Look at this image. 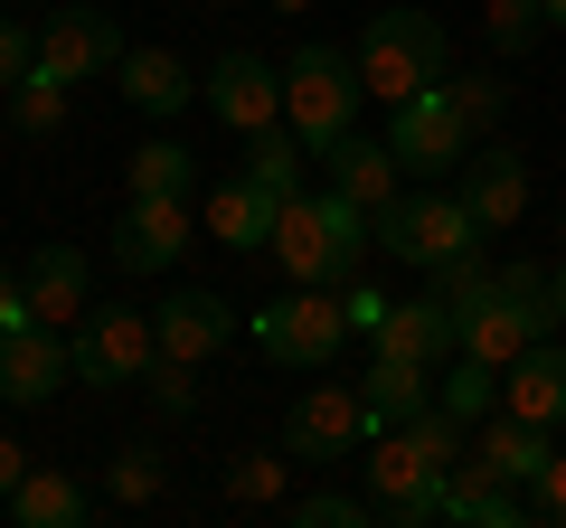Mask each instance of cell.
Masks as SVG:
<instances>
[{"label": "cell", "instance_id": "obj_1", "mask_svg": "<svg viewBox=\"0 0 566 528\" xmlns=\"http://www.w3.org/2000/svg\"><path fill=\"white\" fill-rule=\"evenodd\" d=\"M368 245H378V226H368L359 199H340V189H293V199L274 208V264L293 274V284H331L340 293L349 274L368 264Z\"/></svg>", "mask_w": 566, "mask_h": 528}, {"label": "cell", "instance_id": "obj_2", "mask_svg": "<svg viewBox=\"0 0 566 528\" xmlns=\"http://www.w3.org/2000/svg\"><path fill=\"white\" fill-rule=\"evenodd\" d=\"M444 66H453V39H444L434 10H378L359 29V76H368L378 104H406L424 85H444Z\"/></svg>", "mask_w": 566, "mask_h": 528}, {"label": "cell", "instance_id": "obj_3", "mask_svg": "<svg viewBox=\"0 0 566 528\" xmlns=\"http://www.w3.org/2000/svg\"><path fill=\"white\" fill-rule=\"evenodd\" d=\"M359 95H368V76H359V57H340L331 39H312L303 57L283 66V123L312 142V161H322L331 142H340L349 123H359Z\"/></svg>", "mask_w": 566, "mask_h": 528}, {"label": "cell", "instance_id": "obj_4", "mask_svg": "<svg viewBox=\"0 0 566 528\" xmlns=\"http://www.w3.org/2000/svg\"><path fill=\"white\" fill-rule=\"evenodd\" d=\"M368 226H378V245H387L397 264H424V274H434L444 255H463V245H482L463 189H416V199H387Z\"/></svg>", "mask_w": 566, "mask_h": 528}, {"label": "cell", "instance_id": "obj_5", "mask_svg": "<svg viewBox=\"0 0 566 528\" xmlns=\"http://www.w3.org/2000/svg\"><path fill=\"white\" fill-rule=\"evenodd\" d=\"M387 151H397L416 180L463 170V161H472V123H463V104H453V85H424V95L387 104Z\"/></svg>", "mask_w": 566, "mask_h": 528}, {"label": "cell", "instance_id": "obj_6", "mask_svg": "<svg viewBox=\"0 0 566 528\" xmlns=\"http://www.w3.org/2000/svg\"><path fill=\"white\" fill-rule=\"evenodd\" d=\"M66 349H76V378L133 387V378H151V359H161V330H151L142 303H95L76 330H66Z\"/></svg>", "mask_w": 566, "mask_h": 528}, {"label": "cell", "instance_id": "obj_7", "mask_svg": "<svg viewBox=\"0 0 566 528\" xmlns=\"http://www.w3.org/2000/svg\"><path fill=\"white\" fill-rule=\"evenodd\" d=\"M340 340H349V311L331 303V284H303V293H283V303L255 311V349L274 368H331Z\"/></svg>", "mask_w": 566, "mask_h": 528}, {"label": "cell", "instance_id": "obj_8", "mask_svg": "<svg viewBox=\"0 0 566 528\" xmlns=\"http://www.w3.org/2000/svg\"><path fill=\"white\" fill-rule=\"evenodd\" d=\"M359 490H368V509H378V519H397V528L444 519V463H424V453L406 444L397 425H387V434H378V453L359 463Z\"/></svg>", "mask_w": 566, "mask_h": 528}, {"label": "cell", "instance_id": "obj_9", "mask_svg": "<svg viewBox=\"0 0 566 528\" xmlns=\"http://www.w3.org/2000/svg\"><path fill=\"white\" fill-rule=\"evenodd\" d=\"M368 434H378L368 387H303L293 415H283V453H293V463H340V453H359Z\"/></svg>", "mask_w": 566, "mask_h": 528}, {"label": "cell", "instance_id": "obj_10", "mask_svg": "<svg viewBox=\"0 0 566 528\" xmlns=\"http://www.w3.org/2000/svg\"><path fill=\"white\" fill-rule=\"evenodd\" d=\"M66 378H76L66 330H48V321H10L0 330V397H10V406H48Z\"/></svg>", "mask_w": 566, "mask_h": 528}, {"label": "cell", "instance_id": "obj_11", "mask_svg": "<svg viewBox=\"0 0 566 528\" xmlns=\"http://www.w3.org/2000/svg\"><path fill=\"white\" fill-rule=\"evenodd\" d=\"M208 114L227 123V133H264V123H283V76L255 57V47H227L218 66H208Z\"/></svg>", "mask_w": 566, "mask_h": 528}, {"label": "cell", "instance_id": "obj_12", "mask_svg": "<svg viewBox=\"0 0 566 528\" xmlns=\"http://www.w3.org/2000/svg\"><path fill=\"white\" fill-rule=\"evenodd\" d=\"M39 66H48V76H66V85L114 76V66H123V29H114V10H57V20L39 29Z\"/></svg>", "mask_w": 566, "mask_h": 528}, {"label": "cell", "instance_id": "obj_13", "mask_svg": "<svg viewBox=\"0 0 566 528\" xmlns=\"http://www.w3.org/2000/svg\"><path fill=\"white\" fill-rule=\"evenodd\" d=\"M151 330H161V359H218L227 340H237V303L227 293H208V284H180L170 303H151Z\"/></svg>", "mask_w": 566, "mask_h": 528}, {"label": "cell", "instance_id": "obj_14", "mask_svg": "<svg viewBox=\"0 0 566 528\" xmlns=\"http://www.w3.org/2000/svg\"><path fill=\"white\" fill-rule=\"evenodd\" d=\"M20 293H29V321H48V330H76L85 311H95V284H85L76 245H39V255L20 264Z\"/></svg>", "mask_w": 566, "mask_h": 528}, {"label": "cell", "instance_id": "obj_15", "mask_svg": "<svg viewBox=\"0 0 566 528\" xmlns=\"http://www.w3.org/2000/svg\"><path fill=\"white\" fill-rule=\"evenodd\" d=\"M189 255V208L180 199H133L114 226V264L123 274H170Z\"/></svg>", "mask_w": 566, "mask_h": 528}, {"label": "cell", "instance_id": "obj_16", "mask_svg": "<svg viewBox=\"0 0 566 528\" xmlns=\"http://www.w3.org/2000/svg\"><path fill=\"white\" fill-rule=\"evenodd\" d=\"M463 208H472V226H482V236L520 226V208H528V161H520L510 142L472 151V161H463Z\"/></svg>", "mask_w": 566, "mask_h": 528}, {"label": "cell", "instance_id": "obj_17", "mask_svg": "<svg viewBox=\"0 0 566 528\" xmlns=\"http://www.w3.org/2000/svg\"><path fill=\"white\" fill-rule=\"evenodd\" d=\"M501 415H520V425H566V349H520V359L501 368Z\"/></svg>", "mask_w": 566, "mask_h": 528}, {"label": "cell", "instance_id": "obj_18", "mask_svg": "<svg viewBox=\"0 0 566 528\" xmlns=\"http://www.w3.org/2000/svg\"><path fill=\"white\" fill-rule=\"evenodd\" d=\"M444 519H463V528H520L528 500H520V482H501V472L482 463V453H463V463L444 472Z\"/></svg>", "mask_w": 566, "mask_h": 528}, {"label": "cell", "instance_id": "obj_19", "mask_svg": "<svg viewBox=\"0 0 566 528\" xmlns=\"http://www.w3.org/2000/svg\"><path fill=\"white\" fill-rule=\"evenodd\" d=\"M378 349H387V359H416V368H444L453 349H463V321H453V311L434 303V293H416V303H397V311H387Z\"/></svg>", "mask_w": 566, "mask_h": 528}, {"label": "cell", "instance_id": "obj_20", "mask_svg": "<svg viewBox=\"0 0 566 528\" xmlns=\"http://www.w3.org/2000/svg\"><path fill=\"white\" fill-rule=\"evenodd\" d=\"M274 189L245 170V180H227V189H208V236L227 245V255H255V245H274Z\"/></svg>", "mask_w": 566, "mask_h": 528}, {"label": "cell", "instance_id": "obj_21", "mask_svg": "<svg viewBox=\"0 0 566 528\" xmlns=\"http://www.w3.org/2000/svg\"><path fill=\"white\" fill-rule=\"evenodd\" d=\"M114 76H123V104H133V114H151V123H170L189 95H199V76H189L170 47H123Z\"/></svg>", "mask_w": 566, "mask_h": 528}, {"label": "cell", "instance_id": "obj_22", "mask_svg": "<svg viewBox=\"0 0 566 528\" xmlns=\"http://www.w3.org/2000/svg\"><path fill=\"white\" fill-rule=\"evenodd\" d=\"M0 509H10L20 528H85V519H95V490L66 482V472H48V463H29V472H20V490H10Z\"/></svg>", "mask_w": 566, "mask_h": 528}, {"label": "cell", "instance_id": "obj_23", "mask_svg": "<svg viewBox=\"0 0 566 528\" xmlns=\"http://www.w3.org/2000/svg\"><path fill=\"white\" fill-rule=\"evenodd\" d=\"M322 161H331V189H340V199H359L368 218H378V208L397 199V170H406L387 142H359V133H340V142H331Z\"/></svg>", "mask_w": 566, "mask_h": 528}, {"label": "cell", "instance_id": "obj_24", "mask_svg": "<svg viewBox=\"0 0 566 528\" xmlns=\"http://www.w3.org/2000/svg\"><path fill=\"white\" fill-rule=\"evenodd\" d=\"M472 453H482L501 482H538L557 444H547V425H520V415H482V425H472Z\"/></svg>", "mask_w": 566, "mask_h": 528}, {"label": "cell", "instance_id": "obj_25", "mask_svg": "<svg viewBox=\"0 0 566 528\" xmlns=\"http://www.w3.org/2000/svg\"><path fill=\"white\" fill-rule=\"evenodd\" d=\"M359 387H368V415H378V434L434 406V368H416V359H387V349H378V368H368Z\"/></svg>", "mask_w": 566, "mask_h": 528}, {"label": "cell", "instance_id": "obj_26", "mask_svg": "<svg viewBox=\"0 0 566 528\" xmlns=\"http://www.w3.org/2000/svg\"><path fill=\"white\" fill-rule=\"evenodd\" d=\"M434 406H453L463 425L501 415V368H491V359H472V349H453V359H444V387H434Z\"/></svg>", "mask_w": 566, "mask_h": 528}, {"label": "cell", "instance_id": "obj_27", "mask_svg": "<svg viewBox=\"0 0 566 528\" xmlns=\"http://www.w3.org/2000/svg\"><path fill=\"white\" fill-rule=\"evenodd\" d=\"M303 161H312V142L293 133V123H264V133H255V151H245V170H255V180L274 189V199H293V189H312V180H303Z\"/></svg>", "mask_w": 566, "mask_h": 528}, {"label": "cell", "instance_id": "obj_28", "mask_svg": "<svg viewBox=\"0 0 566 528\" xmlns=\"http://www.w3.org/2000/svg\"><path fill=\"white\" fill-rule=\"evenodd\" d=\"M189 180H199V161L180 142H142L133 151V199H189Z\"/></svg>", "mask_w": 566, "mask_h": 528}, {"label": "cell", "instance_id": "obj_29", "mask_svg": "<svg viewBox=\"0 0 566 528\" xmlns=\"http://www.w3.org/2000/svg\"><path fill=\"white\" fill-rule=\"evenodd\" d=\"M104 490H114L123 509H151V500L170 490V463H161L151 444H123V453H114V472H104Z\"/></svg>", "mask_w": 566, "mask_h": 528}, {"label": "cell", "instance_id": "obj_30", "mask_svg": "<svg viewBox=\"0 0 566 528\" xmlns=\"http://www.w3.org/2000/svg\"><path fill=\"white\" fill-rule=\"evenodd\" d=\"M10 123H20L29 142H39V133H57V123H66V76H48V66H29V76L10 85Z\"/></svg>", "mask_w": 566, "mask_h": 528}, {"label": "cell", "instance_id": "obj_31", "mask_svg": "<svg viewBox=\"0 0 566 528\" xmlns=\"http://www.w3.org/2000/svg\"><path fill=\"white\" fill-rule=\"evenodd\" d=\"M397 434H406V444L424 453V463H444V472H453V463H463V453H472V425H463V415H453V406H424V415H406Z\"/></svg>", "mask_w": 566, "mask_h": 528}, {"label": "cell", "instance_id": "obj_32", "mask_svg": "<svg viewBox=\"0 0 566 528\" xmlns=\"http://www.w3.org/2000/svg\"><path fill=\"white\" fill-rule=\"evenodd\" d=\"M482 293H491V264H482V245H463V255H444V264H434V303H444V311H472Z\"/></svg>", "mask_w": 566, "mask_h": 528}, {"label": "cell", "instance_id": "obj_33", "mask_svg": "<svg viewBox=\"0 0 566 528\" xmlns=\"http://www.w3.org/2000/svg\"><path fill=\"white\" fill-rule=\"evenodd\" d=\"M283 463H293V453H237V463H227V500L237 509H264L283 490Z\"/></svg>", "mask_w": 566, "mask_h": 528}, {"label": "cell", "instance_id": "obj_34", "mask_svg": "<svg viewBox=\"0 0 566 528\" xmlns=\"http://www.w3.org/2000/svg\"><path fill=\"white\" fill-rule=\"evenodd\" d=\"M538 29H547V0H491V47L501 57H528Z\"/></svg>", "mask_w": 566, "mask_h": 528}, {"label": "cell", "instance_id": "obj_35", "mask_svg": "<svg viewBox=\"0 0 566 528\" xmlns=\"http://www.w3.org/2000/svg\"><path fill=\"white\" fill-rule=\"evenodd\" d=\"M378 509H368V490H312V500H293V528H368Z\"/></svg>", "mask_w": 566, "mask_h": 528}, {"label": "cell", "instance_id": "obj_36", "mask_svg": "<svg viewBox=\"0 0 566 528\" xmlns=\"http://www.w3.org/2000/svg\"><path fill=\"white\" fill-rule=\"evenodd\" d=\"M151 406H161V415H189V406H199V378H189V359H151Z\"/></svg>", "mask_w": 566, "mask_h": 528}, {"label": "cell", "instance_id": "obj_37", "mask_svg": "<svg viewBox=\"0 0 566 528\" xmlns=\"http://www.w3.org/2000/svg\"><path fill=\"white\" fill-rule=\"evenodd\" d=\"M528 519L566 528V453H547V472H538V482H528Z\"/></svg>", "mask_w": 566, "mask_h": 528}, {"label": "cell", "instance_id": "obj_38", "mask_svg": "<svg viewBox=\"0 0 566 528\" xmlns=\"http://www.w3.org/2000/svg\"><path fill=\"white\" fill-rule=\"evenodd\" d=\"M29 66H39V29H20L10 10H0V85H20Z\"/></svg>", "mask_w": 566, "mask_h": 528}, {"label": "cell", "instance_id": "obj_39", "mask_svg": "<svg viewBox=\"0 0 566 528\" xmlns=\"http://www.w3.org/2000/svg\"><path fill=\"white\" fill-rule=\"evenodd\" d=\"M453 104H463V123H472V133H491V123H501V85H491V76H472V85H453Z\"/></svg>", "mask_w": 566, "mask_h": 528}, {"label": "cell", "instance_id": "obj_40", "mask_svg": "<svg viewBox=\"0 0 566 528\" xmlns=\"http://www.w3.org/2000/svg\"><path fill=\"white\" fill-rule=\"evenodd\" d=\"M349 330H359V340H378V330H387V311H397V303H387V293H349Z\"/></svg>", "mask_w": 566, "mask_h": 528}, {"label": "cell", "instance_id": "obj_41", "mask_svg": "<svg viewBox=\"0 0 566 528\" xmlns=\"http://www.w3.org/2000/svg\"><path fill=\"white\" fill-rule=\"evenodd\" d=\"M10 321H29V293H20V274L0 264V330H10Z\"/></svg>", "mask_w": 566, "mask_h": 528}, {"label": "cell", "instance_id": "obj_42", "mask_svg": "<svg viewBox=\"0 0 566 528\" xmlns=\"http://www.w3.org/2000/svg\"><path fill=\"white\" fill-rule=\"evenodd\" d=\"M20 472H29V453H20V444H0V500L20 490Z\"/></svg>", "mask_w": 566, "mask_h": 528}, {"label": "cell", "instance_id": "obj_43", "mask_svg": "<svg viewBox=\"0 0 566 528\" xmlns=\"http://www.w3.org/2000/svg\"><path fill=\"white\" fill-rule=\"evenodd\" d=\"M547 293H557V321H566V264H557V274H547Z\"/></svg>", "mask_w": 566, "mask_h": 528}, {"label": "cell", "instance_id": "obj_44", "mask_svg": "<svg viewBox=\"0 0 566 528\" xmlns=\"http://www.w3.org/2000/svg\"><path fill=\"white\" fill-rule=\"evenodd\" d=\"M547 29H566V0H547Z\"/></svg>", "mask_w": 566, "mask_h": 528}, {"label": "cell", "instance_id": "obj_45", "mask_svg": "<svg viewBox=\"0 0 566 528\" xmlns=\"http://www.w3.org/2000/svg\"><path fill=\"white\" fill-rule=\"evenodd\" d=\"M274 10H312V0H274Z\"/></svg>", "mask_w": 566, "mask_h": 528}]
</instances>
